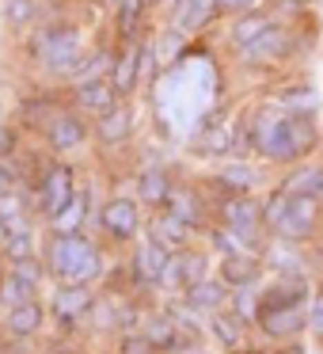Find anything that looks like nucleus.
I'll list each match as a JSON object with an SVG mask.
<instances>
[{"mask_svg":"<svg viewBox=\"0 0 323 354\" xmlns=\"http://www.w3.org/2000/svg\"><path fill=\"white\" fill-rule=\"evenodd\" d=\"M247 141L266 164H300L323 141L320 115H289L274 103L247 122Z\"/></svg>","mask_w":323,"mask_h":354,"instance_id":"1","label":"nucleus"},{"mask_svg":"<svg viewBox=\"0 0 323 354\" xmlns=\"http://www.w3.org/2000/svg\"><path fill=\"white\" fill-rule=\"evenodd\" d=\"M27 57L35 62V69H42L50 80H77L80 65L88 57L84 46V27L72 19H46L27 35Z\"/></svg>","mask_w":323,"mask_h":354,"instance_id":"2","label":"nucleus"},{"mask_svg":"<svg viewBox=\"0 0 323 354\" xmlns=\"http://www.w3.org/2000/svg\"><path fill=\"white\" fill-rule=\"evenodd\" d=\"M46 270L57 282L92 286L95 278H103L107 259H103L99 244H92L84 232H54L46 244Z\"/></svg>","mask_w":323,"mask_h":354,"instance_id":"3","label":"nucleus"},{"mask_svg":"<svg viewBox=\"0 0 323 354\" xmlns=\"http://www.w3.org/2000/svg\"><path fill=\"white\" fill-rule=\"evenodd\" d=\"M320 221H323L320 202L285 194L282 187L262 202V225H266L277 240H285V244H304V240H312V232Z\"/></svg>","mask_w":323,"mask_h":354,"instance_id":"4","label":"nucleus"},{"mask_svg":"<svg viewBox=\"0 0 323 354\" xmlns=\"http://www.w3.org/2000/svg\"><path fill=\"white\" fill-rule=\"evenodd\" d=\"M297 39L300 31H293L289 24H274L262 39H255L247 50H239V65L244 69H277V65L293 62V54H297Z\"/></svg>","mask_w":323,"mask_h":354,"instance_id":"5","label":"nucleus"},{"mask_svg":"<svg viewBox=\"0 0 323 354\" xmlns=\"http://www.w3.org/2000/svg\"><path fill=\"white\" fill-rule=\"evenodd\" d=\"M77 194H80L77 191V176H72V168L61 164V160L46 164L42 176L35 179V206H39V214L46 217V221H54Z\"/></svg>","mask_w":323,"mask_h":354,"instance_id":"6","label":"nucleus"},{"mask_svg":"<svg viewBox=\"0 0 323 354\" xmlns=\"http://www.w3.org/2000/svg\"><path fill=\"white\" fill-rule=\"evenodd\" d=\"M42 138H46V149L54 156L77 153V149H84V141L92 138V118L69 103V107H61L54 118H50V126L42 130Z\"/></svg>","mask_w":323,"mask_h":354,"instance_id":"7","label":"nucleus"},{"mask_svg":"<svg viewBox=\"0 0 323 354\" xmlns=\"http://www.w3.org/2000/svg\"><path fill=\"white\" fill-rule=\"evenodd\" d=\"M255 328L274 343H289L308 328V305H277V308H255Z\"/></svg>","mask_w":323,"mask_h":354,"instance_id":"8","label":"nucleus"},{"mask_svg":"<svg viewBox=\"0 0 323 354\" xmlns=\"http://www.w3.org/2000/svg\"><path fill=\"white\" fill-rule=\"evenodd\" d=\"M137 133V111L130 107V100L115 103L110 111L92 118V138L99 141L103 149H122L126 141Z\"/></svg>","mask_w":323,"mask_h":354,"instance_id":"9","label":"nucleus"},{"mask_svg":"<svg viewBox=\"0 0 323 354\" xmlns=\"http://www.w3.org/2000/svg\"><path fill=\"white\" fill-rule=\"evenodd\" d=\"M202 278H209V255L179 248V252L168 259V267H164V274H160V282H156V286L168 290V293H183L186 286L202 282Z\"/></svg>","mask_w":323,"mask_h":354,"instance_id":"10","label":"nucleus"},{"mask_svg":"<svg viewBox=\"0 0 323 354\" xmlns=\"http://www.w3.org/2000/svg\"><path fill=\"white\" fill-rule=\"evenodd\" d=\"M99 221H103V232H107L110 240L130 244V240L137 236V229H141V202L126 198V194H115V198L103 206Z\"/></svg>","mask_w":323,"mask_h":354,"instance_id":"11","label":"nucleus"},{"mask_svg":"<svg viewBox=\"0 0 323 354\" xmlns=\"http://www.w3.org/2000/svg\"><path fill=\"white\" fill-rule=\"evenodd\" d=\"M221 225L239 232L244 240H251L262 229V202H255L251 194H228L221 202Z\"/></svg>","mask_w":323,"mask_h":354,"instance_id":"12","label":"nucleus"},{"mask_svg":"<svg viewBox=\"0 0 323 354\" xmlns=\"http://www.w3.org/2000/svg\"><path fill=\"white\" fill-rule=\"evenodd\" d=\"M217 19H221L217 0H171L168 4V24L179 27V31H186L190 39L202 35L209 24H217Z\"/></svg>","mask_w":323,"mask_h":354,"instance_id":"13","label":"nucleus"},{"mask_svg":"<svg viewBox=\"0 0 323 354\" xmlns=\"http://www.w3.org/2000/svg\"><path fill=\"white\" fill-rule=\"evenodd\" d=\"M50 305H54L57 320L77 324V320H84V316L95 308V293H92V286H84V282H57Z\"/></svg>","mask_w":323,"mask_h":354,"instance_id":"14","label":"nucleus"},{"mask_svg":"<svg viewBox=\"0 0 323 354\" xmlns=\"http://www.w3.org/2000/svg\"><path fill=\"white\" fill-rule=\"evenodd\" d=\"M39 24H46V4L42 0H0V27L8 35L23 39Z\"/></svg>","mask_w":323,"mask_h":354,"instance_id":"15","label":"nucleus"},{"mask_svg":"<svg viewBox=\"0 0 323 354\" xmlns=\"http://www.w3.org/2000/svg\"><path fill=\"white\" fill-rule=\"evenodd\" d=\"M110 84H115L118 100H130L145 80H141V42H118V57L110 69Z\"/></svg>","mask_w":323,"mask_h":354,"instance_id":"16","label":"nucleus"},{"mask_svg":"<svg viewBox=\"0 0 323 354\" xmlns=\"http://www.w3.org/2000/svg\"><path fill=\"white\" fill-rule=\"evenodd\" d=\"M228 293L232 290L221 278H202V282H194L183 290V308H190V313H198V316H213L228 305Z\"/></svg>","mask_w":323,"mask_h":354,"instance_id":"17","label":"nucleus"},{"mask_svg":"<svg viewBox=\"0 0 323 354\" xmlns=\"http://www.w3.org/2000/svg\"><path fill=\"white\" fill-rule=\"evenodd\" d=\"M115 103H122V100H118V92H115L110 80H77V84H72V107L84 111L88 118L110 111Z\"/></svg>","mask_w":323,"mask_h":354,"instance_id":"18","label":"nucleus"},{"mask_svg":"<svg viewBox=\"0 0 323 354\" xmlns=\"http://www.w3.org/2000/svg\"><path fill=\"white\" fill-rule=\"evenodd\" d=\"M277 19L270 16V8H259V12H247V16H239V19H228V31H224V42H228L232 50H247L255 39H262V35L274 27Z\"/></svg>","mask_w":323,"mask_h":354,"instance_id":"19","label":"nucleus"},{"mask_svg":"<svg viewBox=\"0 0 323 354\" xmlns=\"http://www.w3.org/2000/svg\"><path fill=\"white\" fill-rule=\"evenodd\" d=\"M42 324H46V308H42L39 297L16 301V305L8 308V316H4V328H8L12 339H31V335H39Z\"/></svg>","mask_w":323,"mask_h":354,"instance_id":"20","label":"nucleus"},{"mask_svg":"<svg viewBox=\"0 0 323 354\" xmlns=\"http://www.w3.org/2000/svg\"><path fill=\"white\" fill-rule=\"evenodd\" d=\"M141 331L153 339L160 354H175L179 346L186 343V339H194V335H186V331H183V324L175 320V313H156V316H148Z\"/></svg>","mask_w":323,"mask_h":354,"instance_id":"21","label":"nucleus"},{"mask_svg":"<svg viewBox=\"0 0 323 354\" xmlns=\"http://www.w3.org/2000/svg\"><path fill=\"white\" fill-rule=\"evenodd\" d=\"M46 259H23V263H12V270H8V290L16 293V301H23V297H39V286L46 282Z\"/></svg>","mask_w":323,"mask_h":354,"instance_id":"22","label":"nucleus"},{"mask_svg":"<svg viewBox=\"0 0 323 354\" xmlns=\"http://www.w3.org/2000/svg\"><path fill=\"white\" fill-rule=\"evenodd\" d=\"M259 274H262V263H259V255H251V252L224 255V263H221V282L228 286V290H251V286L259 282Z\"/></svg>","mask_w":323,"mask_h":354,"instance_id":"23","label":"nucleus"},{"mask_svg":"<svg viewBox=\"0 0 323 354\" xmlns=\"http://www.w3.org/2000/svg\"><path fill=\"white\" fill-rule=\"evenodd\" d=\"M168 259H171V252H168V244L164 240H156V236H148V240H141L137 244V255H133V270H137V278L141 282H160V274H164V267H168Z\"/></svg>","mask_w":323,"mask_h":354,"instance_id":"24","label":"nucleus"},{"mask_svg":"<svg viewBox=\"0 0 323 354\" xmlns=\"http://www.w3.org/2000/svg\"><path fill=\"white\" fill-rule=\"evenodd\" d=\"M209 335L228 351H239L247 343V316L236 313V308H221V313L209 316Z\"/></svg>","mask_w":323,"mask_h":354,"instance_id":"25","label":"nucleus"},{"mask_svg":"<svg viewBox=\"0 0 323 354\" xmlns=\"http://www.w3.org/2000/svg\"><path fill=\"white\" fill-rule=\"evenodd\" d=\"M262 183V168L251 160H232L217 171V187H224L228 194H251Z\"/></svg>","mask_w":323,"mask_h":354,"instance_id":"26","label":"nucleus"},{"mask_svg":"<svg viewBox=\"0 0 323 354\" xmlns=\"http://www.w3.org/2000/svg\"><path fill=\"white\" fill-rule=\"evenodd\" d=\"M282 191L285 194H297V198L323 202V164H297V168L285 176Z\"/></svg>","mask_w":323,"mask_h":354,"instance_id":"27","label":"nucleus"},{"mask_svg":"<svg viewBox=\"0 0 323 354\" xmlns=\"http://www.w3.org/2000/svg\"><path fill=\"white\" fill-rule=\"evenodd\" d=\"M171 191H175V183H171V176L164 168H145L137 179V198L145 202V206H168Z\"/></svg>","mask_w":323,"mask_h":354,"instance_id":"28","label":"nucleus"},{"mask_svg":"<svg viewBox=\"0 0 323 354\" xmlns=\"http://www.w3.org/2000/svg\"><path fill=\"white\" fill-rule=\"evenodd\" d=\"M277 107L289 111V115H320V92L312 84H289L285 92H277Z\"/></svg>","mask_w":323,"mask_h":354,"instance_id":"29","label":"nucleus"},{"mask_svg":"<svg viewBox=\"0 0 323 354\" xmlns=\"http://www.w3.org/2000/svg\"><path fill=\"white\" fill-rule=\"evenodd\" d=\"M115 57H118V46H110V42L92 46L88 57H84V65H80V73H77V80H110ZM77 80H72V84H77Z\"/></svg>","mask_w":323,"mask_h":354,"instance_id":"30","label":"nucleus"},{"mask_svg":"<svg viewBox=\"0 0 323 354\" xmlns=\"http://www.w3.org/2000/svg\"><path fill=\"white\" fill-rule=\"evenodd\" d=\"M57 111L61 107H57L50 95H31V100H19V122L31 126V130H46Z\"/></svg>","mask_w":323,"mask_h":354,"instance_id":"31","label":"nucleus"},{"mask_svg":"<svg viewBox=\"0 0 323 354\" xmlns=\"http://www.w3.org/2000/svg\"><path fill=\"white\" fill-rule=\"evenodd\" d=\"M153 236L164 240L168 248H171V244L179 248V244H186V240L194 236V225H186L179 214H171V209H168V214H160V217L153 221Z\"/></svg>","mask_w":323,"mask_h":354,"instance_id":"32","label":"nucleus"},{"mask_svg":"<svg viewBox=\"0 0 323 354\" xmlns=\"http://www.w3.org/2000/svg\"><path fill=\"white\" fill-rule=\"evenodd\" d=\"M0 252H4L8 267H12V263H23V259H35V255H39V248H35V232L31 229H16V232H12V240L0 248Z\"/></svg>","mask_w":323,"mask_h":354,"instance_id":"33","label":"nucleus"},{"mask_svg":"<svg viewBox=\"0 0 323 354\" xmlns=\"http://www.w3.org/2000/svg\"><path fill=\"white\" fill-rule=\"evenodd\" d=\"M84 214H88V194H84V198L77 194V198H72L69 206H65L61 214L50 221V229H54V232H80V225H84Z\"/></svg>","mask_w":323,"mask_h":354,"instance_id":"34","label":"nucleus"},{"mask_svg":"<svg viewBox=\"0 0 323 354\" xmlns=\"http://www.w3.org/2000/svg\"><path fill=\"white\" fill-rule=\"evenodd\" d=\"M118 354H160V351H156V343L145 331H126V335L118 339Z\"/></svg>","mask_w":323,"mask_h":354,"instance_id":"35","label":"nucleus"},{"mask_svg":"<svg viewBox=\"0 0 323 354\" xmlns=\"http://www.w3.org/2000/svg\"><path fill=\"white\" fill-rule=\"evenodd\" d=\"M262 0H217V12H221V19H239L247 16V12H259Z\"/></svg>","mask_w":323,"mask_h":354,"instance_id":"36","label":"nucleus"},{"mask_svg":"<svg viewBox=\"0 0 323 354\" xmlns=\"http://www.w3.org/2000/svg\"><path fill=\"white\" fill-rule=\"evenodd\" d=\"M308 331L315 339H323V290H315L312 301H308Z\"/></svg>","mask_w":323,"mask_h":354,"instance_id":"37","label":"nucleus"},{"mask_svg":"<svg viewBox=\"0 0 323 354\" xmlns=\"http://www.w3.org/2000/svg\"><path fill=\"white\" fill-rule=\"evenodd\" d=\"M12 153H16V130L4 122V126H0V160H4V156H12Z\"/></svg>","mask_w":323,"mask_h":354,"instance_id":"38","label":"nucleus"},{"mask_svg":"<svg viewBox=\"0 0 323 354\" xmlns=\"http://www.w3.org/2000/svg\"><path fill=\"white\" fill-rule=\"evenodd\" d=\"M16 183H19V179H16V171L8 168V160H0V198H4Z\"/></svg>","mask_w":323,"mask_h":354,"instance_id":"39","label":"nucleus"},{"mask_svg":"<svg viewBox=\"0 0 323 354\" xmlns=\"http://www.w3.org/2000/svg\"><path fill=\"white\" fill-rule=\"evenodd\" d=\"M12 232H16V225H12L8 217L0 214V248H4V244H8V240H12Z\"/></svg>","mask_w":323,"mask_h":354,"instance_id":"40","label":"nucleus"},{"mask_svg":"<svg viewBox=\"0 0 323 354\" xmlns=\"http://www.w3.org/2000/svg\"><path fill=\"white\" fill-rule=\"evenodd\" d=\"M0 354H27L23 339H12V343H0Z\"/></svg>","mask_w":323,"mask_h":354,"instance_id":"41","label":"nucleus"},{"mask_svg":"<svg viewBox=\"0 0 323 354\" xmlns=\"http://www.w3.org/2000/svg\"><path fill=\"white\" fill-rule=\"evenodd\" d=\"M4 263H8V259H4V252H0V286L8 282V267H4Z\"/></svg>","mask_w":323,"mask_h":354,"instance_id":"42","label":"nucleus"},{"mask_svg":"<svg viewBox=\"0 0 323 354\" xmlns=\"http://www.w3.org/2000/svg\"><path fill=\"white\" fill-rule=\"evenodd\" d=\"M8 122V107H4V100H0V126Z\"/></svg>","mask_w":323,"mask_h":354,"instance_id":"43","label":"nucleus"},{"mask_svg":"<svg viewBox=\"0 0 323 354\" xmlns=\"http://www.w3.org/2000/svg\"><path fill=\"white\" fill-rule=\"evenodd\" d=\"M118 4H122V0H107V8H110V12H115V8H118Z\"/></svg>","mask_w":323,"mask_h":354,"instance_id":"44","label":"nucleus"},{"mask_svg":"<svg viewBox=\"0 0 323 354\" xmlns=\"http://www.w3.org/2000/svg\"><path fill=\"white\" fill-rule=\"evenodd\" d=\"M42 4H61V0H42Z\"/></svg>","mask_w":323,"mask_h":354,"instance_id":"45","label":"nucleus"},{"mask_svg":"<svg viewBox=\"0 0 323 354\" xmlns=\"http://www.w3.org/2000/svg\"><path fill=\"white\" fill-rule=\"evenodd\" d=\"M304 4H323V0H304Z\"/></svg>","mask_w":323,"mask_h":354,"instance_id":"46","label":"nucleus"},{"mask_svg":"<svg viewBox=\"0 0 323 354\" xmlns=\"http://www.w3.org/2000/svg\"><path fill=\"white\" fill-rule=\"evenodd\" d=\"M54 354H65V351H54Z\"/></svg>","mask_w":323,"mask_h":354,"instance_id":"47","label":"nucleus"},{"mask_svg":"<svg viewBox=\"0 0 323 354\" xmlns=\"http://www.w3.org/2000/svg\"><path fill=\"white\" fill-rule=\"evenodd\" d=\"M320 217H323V206H320Z\"/></svg>","mask_w":323,"mask_h":354,"instance_id":"48","label":"nucleus"}]
</instances>
